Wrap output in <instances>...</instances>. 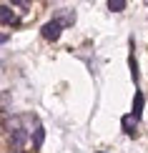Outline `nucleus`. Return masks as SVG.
Wrapping results in <instances>:
<instances>
[{
    "label": "nucleus",
    "instance_id": "nucleus-1",
    "mask_svg": "<svg viewBox=\"0 0 148 153\" xmlns=\"http://www.w3.org/2000/svg\"><path fill=\"white\" fill-rule=\"evenodd\" d=\"M60 30H63V20H50V23L43 25V38L45 40H58Z\"/></svg>",
    "mask_w": 148,
    "mask_h": 153
},
{
    "label": "nucleus",
    "instance_id": "nucleus-2",
    "mask_svg": "<svg viewBox=\"0 0 148 153\" xmlns=\"http://www.w3.org/2000/svg\"><path fill=\"white\" fill-rule=\"evenodd\" d=\"M143 103H146L143 93H141V91H136V95H133V111H131V116L136 118V120L143 116Z\"/></svg>",
    "mask_w": 148,
    "mask_h": 153
},
{
    "label": "nucleus",
    "instance_id": "nucleus-3",
    "mask_svg": "<svg viewBox=\"0 0 148 153\" xmlns=\"http://www.w3.org/2000/svg\"><path fill=\"white\" fill-rule=\"evenodd\" d=\"M136 123H138V120L133 118L131 113H128V116H123L120 126H123V133H126V136H136Z\"/></svg>",
    "mask_w": 148,
    "mask_h": 153
},
{
    "label": "nucleus",
    "instance_id": "nucleus-4",
    "mask_svg": "<svg viewBox=\"0 0 148 153\" xmlns=\"http://www.w3.org/2000/svg\"><path fill=\"white\" fill-rule=\"evenodd\" d=\"M25 138H28V133H25L23 128H15L10 133V146H13V148H20V146L25 143Z\"/></svg>",
    "mask_w": 148,
    "mask_h": 153
},
{
    "label": "nucleus",
    "instance_id": "nucleus-5",
    "mask_svg": "<svg viewBox=\"0 0 148 153\" xmlns=\"http://www.w3.org/2000/svg\"><path fill=\"white\" fill-rule=\"evenodd\" d=\"M43 141H45V128H43V126H38V128L33 131V148H40Z\"/></svg>",
    "mask_w": 148,
    "mask_h": 153
},
{
    "label": "nucleus",
    "instance_id": "nucleus-6",
    "mask_svg": "<svg viewBox=\"0 0 148 153\" xmlns=\"http://www.w3.org/2000/svg\"><path fill=\"white\" fill-rule=\"evenodd\" d=\"M0 20H3V25L15 23V15L10 13V8H8V5H3V8H0Z\"/></svg>",
    "mask_w": 148,
    "mask_h": 153
},
{
    "label": "nucleus",
    "instance_id": "nucleus-7",
    "mask_svg": "<svg viewBox=\"0 0 148 153\" xmlns=\"http://www.w3.org/2000/svg\"><path fill=\"white\" fill-rule=\"evenodd\" d=\"M128 68H131V75H133V83H138V60H136V55H128Z\"/></svg>",
    "mask_w": 148,
    "mask_h": 153
},
{
    "label": "nucleus",
    "instance_id": "nucleus-8",
    "mask_svg": "<svg viewBox=\"0 0 148 153\" xmlns=\"http://www.w3.org/2000/svg\"><path fill=\"white\" fill-rule=\"evenodd\" d=\"M108 10H113V13L126 10V0H108Z\"/></svg>",
    "mask_w": 148,
    "mask_h": 153
},
{
    "label": "nucleus",
    "instance_id": "nucleus-9",
    "mask_svg": "<svg viewBox=\"0 0 148 153\" xmlns=\"http://www.w3.org/2000/svg\"><path fill=\"white\" fill-rule=\"evenodd\" d=\"M18 153H28V151H18Z\"/></svg>",
    "mask_w": 148,
    "mask_h": 153
}]
</instances>
